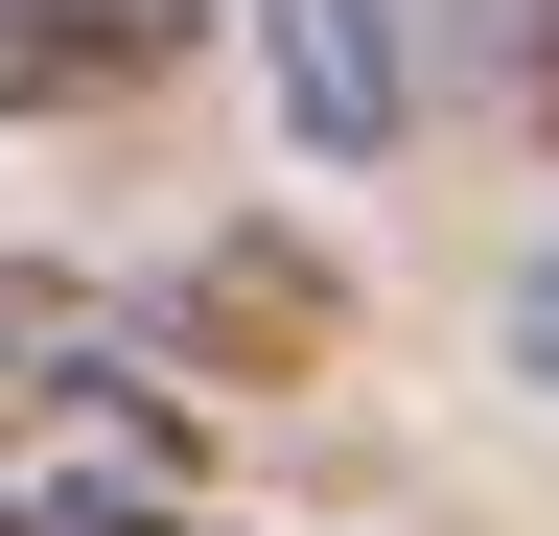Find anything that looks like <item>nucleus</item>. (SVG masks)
I'll return each instance as SVG.
<instances>
[{
    "instance_id": "obj_1",
    "label": "nucleus",
    "mask_w": 559,
    "mask_h": 536,
    "mask_svg": "<svg viewBox=\"0 0 559 536\" xmlns=\"http://www.w3.org/2000/svg\"><path fill=\"white\" fill-rule=\"evenodd\" d=\"M257 47H280V117H304L326 164H373V141H419V47H443V0H257Z\"/></svg>"
},
{
    "instance_id": "obj_2",
    "label": "nucleus",
    "mask_w": 559,
    "mask_h": 536,
    "mask_svg": "<svg viewBox=\"0 0 559 536\" xmlns=\"http://www.w3.org/2000/svg\"><path fill=\"white\" fill-rule=\"evenodd\" d=\"M187 350L234 373V396H280V373L349 350V281H326L304 234H210V257H187Z\"/></svg>"
},
{
    "instance_id": "obj_3",
    "label": "nucleus",
    "mask_w": 559,
    "mask_h": 536,
    "mask_svg": "<svg viewBox=\"0 0 559 536\" xmlns=\"http://www.w3.org/2000/svg\"><path fill=\"white\" fill-rule=\"evenodd\" d=\"M210 47V0H0V117H94V94H164Z\"/></svg>"
},
{
    "instance_id": "obj_4",
    "label": "nucleus",
    "mask_w": 559,
    "mask_h": 536,
    "mask_svg": "<svg viewBox=\"0 0 559 536\" xmlns=\"http://www.w3.org/2000/svg\"><path fill=\"white\" fill-rule=\"evenodd\" d=\"M47 373H117V326H94V281L0 257V396H47Z\"/></svg>"
},
{
    "instance_id": "obj_5",
    "label": "nucleus",
    "mask_w": 559,
    "mask_h": 536,
    "mask_svg": "<svg viewBox=\"0 0 559 536\" xmlns=\"http://www.w3.org/2000/svg\"><path fill=\"white\" fill-rule=\"evenodd\" d=\"M513 24V94H536V141H559V0H489Z\"/></svg>"
},
{
    "instance_id": "obj_6",
    "label": "nucleus",
    "mask_w": 559,
    "mask_h": 536,
    "mask_svg": "<svg viewBox=\"0 0 559 536\" xmlns=\"http://www.w3.org/2000/svg\"><path fill=\"white\" fill-rule=\"evenodd\" d=\"M47 536H210L187 490H117V513H47Z\"/></svg>"
},
{
    "instance_id": "obj_7",
    "label": "nucleus",
    "mask_w": 559,
    "mask_h": 536,
    "mask_svg": "<svg viewBox=\"0 0 559 536\" xmlns=\"http://www.w3.org/2000/svg\"><path fill=\"white\" fill-rule=\"evenodd\" d=\"M513 350H536V373H559V257H536V303H513Z\"/></svg>"
}]
</instances>
